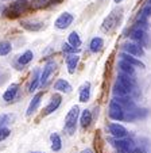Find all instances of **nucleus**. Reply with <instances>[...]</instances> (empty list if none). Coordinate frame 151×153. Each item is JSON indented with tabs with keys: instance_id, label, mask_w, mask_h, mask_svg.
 <instances>
[{
	"instance_id": "18",
	"label": "nucleus",
	"mask_w": 151,
	"mask_h": 153,
	"mask_svg": "<svg viewBox=\"0 0 151 153\" xmlns=\"http://www.w3.org/2000/svg\"><path fill=\"white\" fill-rule=\"evenodd\" d=\"M103 46H104V41H103V38H100V37L92 38L91 43H89V49H91V52H93V53L100 52V50L103 49Z\"/></svg>"
},
{
	"instance_id": "27",
	"label": "nucleus",
	"mask_w": 151,
	"mask_h": 153,
	"mask_svg": "<svg viewBox=\"0 0 151 153\" xmlns=\"http://www.w3.org/2000/svg\"><path fill=\"white\" fill-rule=\"evenodd\" d=\"M38 84H41V75H39V71H35L34 72V76H32V80H31V84H30V88L29 91L30 92H32V91H35V88L38 87Z\"/></svg>"
},
{
	"instance_id": "11",
	"label": "nucleus",
	"mask_w": 151,
	"mask_h": 153,
	"mask_svg": "<svg viewBox=\"0 0 151 153\" xmlns=\"http://www.w3.org/2000/svg\"><path fill=\"white\" fill-rule=\"evenodd\" d=\"M109 129V133L112 134L113 137H116V138H124L127 134H128V131H127V129H125L123 125H119V123H111L108 126Z\"/></svg>"
},
{
	"instance_id": "14",
	"label": "nucleus",
	"mask_w": 151,
	"mask_h": 153,
	"mask_svg": "<svg viewBox=\"0 0 151 153\" xmlns=\"http://www.w3.org/2000/svg\"><path fill=\"white\" fill-rule=\"evenodd\" d=\"M20 26L23 29L29 30V31H39L43 29V23L42 22H32V20H22Z\"/></svg>"
},
{
	"instance_id": "30",
	"label": "nucleus",
	"mask_w": 151,
	"mask_h": 153,
	"mask_svg": "<svg viewBox=\"0 0 151 153\" xmlns=\"http://www.w3.org/2000/svg\"><path fill=\"white\" fill-rule=\"evenodd\" d=\"M150 16H151V6H147V7H144V8L140 11L139 18H142V19H146V20H147Z\"/></svg>"
},
{
	"instance_id": "10",
	"label": "nucleus",
	"mask_w": 151,
	"mask_h": 153,
	"mask_svg": "<svg viewBox=\"0 0 151 153\" xmlns=\"http://www.w3.org/2000/svg\"><path fill=\"white\" fill-rule=\"evenodd\" d=\"M123 49H124V52L127 53V54L135 56V57H142V56L144 54L143 48L140 46V45H138V43H135V42L124 43V45H123Z\"/></svg>"
},
{
	"instance_id": "19",
	"label": "nucleus",
	"mask_w": 151,
	"mask_h": 153,
	"mask_svg": "<svg viewBox=\"0 0 151 153\" xmlns=\"http://www.w3.org/2000/svg\"><path fill=\"white\" fill-rule=\"evenodd\" d=\"M91 98V83H85L80 90V102L85 103Z\"/></svg>"
},
{
	"instance_id": "25",
	"label": "nucleus",
	"mask_w": 151,
	"mask_h": 153,
	"mask_svg": "<svg viewBox=\"0 0 151 153\" xmlns=\"http://www.w3.org/2000/svg\"><path fill=\"white\" fill-rule=\"evenodd\" d=\"M32 58H34V53H32L31 50H26V52L19 57L18 61H19L20 65H27V64H30L32 61Z\"/></svg>"
},
{
	"instance_id": "20",
	"label": "nucleus",
	"mask_w": 151,
	"mask_h": 153,
	"mask_svg": "<svg viewBox=\"0 0 151 153\" xmlns=\"http://www.w3.org/2000/svg\"><path fill=\"white\" fill-rule=\"evenodd\" d=\"M119 68H120V71H122V73H124V75L132 76V75L135 73V68L132 67V65H130L128 62H125L124 60H120Z\"/></svg>"
},
{
	"instance_id": "5",
	"label": "nucleus",
	"mask_w": 151,
	"mask_h": 153,
	"mask_svg": "<svg viewBox=\"0 0 151 153\" xmlns=\"http://www.w3.org/2000/svg\"><path fill=\"white\" fill-rule=\"evenodd\" d=\"M55 69H57V62H55V61L52 60L45 64L43 71H42V73H41V85L45 87L46 84L49 83V80H50L53 73L55 72Z\"/></svg>"
},
{
	"instance_id": "16",
	"label": "nucleus",
	"mask_w": 151,
	"mask_h": 153,
	"mask_svg": "<svg viewBox=\"0 0 151 153\" xmlns=\"http://www.w3.org/2000/svg\"><path fill=\"white\" fill-rule=\"evenodd\" d=\"M18 90H19V85L18 84H11V85L7 88V91L3 94V99L6 102H11L15 99V96H16L18 94Z\"/></svg>"
},
{
	"instance_id": "21",
	"label": "nucleus",
	"mask_w": 151,
	"mask_h": 153,
	"mask_svg": "<svg viewBox=\"0 0 151 153\" xmlns=\"http://www.w3.org/2000/svg\"><path fill=\"white\" fill-rule=\"evenodd\" d=\"M112 91H113V95H116V96H119V98H125V96H128L130 95V92L127 90H125L124 87L120 83H115V85H113V88H112Z\"/></svg>"
},
{
	"instance_id": "31",
	"label": "nucleus",
	"mask_w": 151,
	"mask_h": 153,
	"mask_svg": "<svg viewBox=\"0 0 151 153\" xmlns=\"http://www.w3.org/2000/svg\"><path fill=\"white\" fill-rule=\"evenodd\" d=\"M62 52H63V53H68V56H69V54H74V53H76V48L70 46L69 43H63Z\"/></svg>"
},
{
	"instance_id": "34",
	"label": "nucleus",
	"mask_w": 151,
	"mask_h": 153,
	"mask_svg": "<svg viewBox=\"0 0 151 153\" xmlns=\"http://www.w3.org/2000/svg\"><path fill=\"white\" fill-rule=\"evenodd\" d=\"M80 153H93L91 149H85V150H82V152H80Z\"/></svg>"
},
{
	"instance_id": "2",
	"label": "nucleus",
	"mask_w": 151,
	"mask_h": 153,
	"mask_svg": "<svg viewBox=\"0 0 151 153\" xmlns=\"http://www.w3.org/2000/svg\"><path fill=\"white\" fill-rule=\"evenodd\" d=\"M123 16V10L122 8H116L105 18V20L103 22V30L104 31H112L117 27V25L120 23Z\"/></svg>"
},
{
	"instance_id": "4",
	"label": "nucleus",
	"mask_w": 151,
	"mask_h": 153,
	"mask_svg": "<svg viewBox=\"0 0 151 153\" xmlns=\"http://www.w3.org/2000/svg\"><path fill=\"white\" fill-rule=\"evenodd\" d=\"M113 146L116 148L120 153H134V150L136 149V146H135L132 140H125V138L113 140Z\"/></svg>"
},
{
	"instance_id": "13",
	"label": "nucleus",
	"mask_w": 151,
	"mask_h": 153,
	"mask_svg": "<svg viewBox=\"0 0 151 153\" xmlns=\"http://www.w3.org/2000/svg\"><path fill=\"white\" fill-rule=\"evenodd\" d=\"M42 98H43V92H38L37 95L32 98V100L30 102V106H29V108H27V113H26V115L27 117H30V115H32V114L37 111V108L39 107V104H41V100H42Z\"/></svg>"
},
{
	"instance_id": "35",
	"label": "nucleus",
	"mask_w": 151,
	"mask_h": 153,
	"mask_svg": "<svg viewBox=\"0 0 151 153\" xmlns=\"http://www.w3.org/2000/svg\"><path fill=\"white\" fill-rule=\"evenodd\" d=\"M61 0H52V4H58Z\"/></svg>"
},
{
	"instance_id": "22",
	"label": "nucleus",
	"mask_w": 151,
	"mask_h": 153,
	"mask_svg": "<svg viewBox=\"0 0 151 153\" xmlns=\"http://www.w3.org/2000/svg\"><path fill=\"white\" fill-rule=\"evenodd\" d=\"M54 88L57 91H62V92H70L71 91V85L63 79H60L57 83L54 84Z\"/></svg>"
},
{
	"instance_id": "12",
	"label": "nucleus",
	"mask_w": 151,
	"mask_h": 153,
	"mask_svg": "<svg viewBox=\"0 0 151 153\" xmlns=\"http://www.w3.org/2000/svg\"><path fill=\"white\" fill-rule=\"evenodd\" d=\"M61 102H62V96H61L60 94H54V95H53V98H52V100H50V103H49L47 107H46L45 113H46V114L54 113V111L57 110L58 107H60Z\"/></svg>"
},
{
	"instance_id": "8",
	"label": "nucleus",
	"mask_w": 151,
	"mask_h": 153,
	"mask_svg": "<svg viewBox=\"0 0 151 153\" xmlns=\"http://www.w3.org/2000/svg\"><path fill=\"white\" fill-rule=\"evenodd\" d=\"M109 117L113 121H123L125 118V111L123 110L122 107L115 102V99L111 100V106H109Z\"/></svg>"
},
{
	"instance_id": "6",
	"label": "nucleus",
	"mask_w": 151,
	"mask_h": 153,
	"mask_svg": "<svg viewBox=\"0 0 151 153\" xmlns=\"http://www.w3.org/2000/svg\"><path fill=\"white\" fill-rule=\"evenodd\" d=\"M131 39L135 41V43H138V45H140L142 48H147L148 46V35L147 33L144 31V30H140V29H135L132 30L131 33Z\"/></svg>"
},
{
	"instance_id": "32",
	"label": "nucleus",
	"mask_w": 151,
	"mask_h": 153,
	"mask_svg": "<svg viewBox=\"0 0 151 153\" xmlns=\"http://www.w3.org/2000/svg\"><path fill=\"white\" fill-rule=\"evenodd\" d=\"M10 129L8 127H0V141H3V140H6L7 137L10 136Z\"/></svg>"
},
{
	"instance_id": "15",
	"label": "nucleus",
	"mask_w": 151,
	"mask_h": 153,
	"mask_svg": "<svg viewBox=\"0 0 151 153\" xmlns=\"http://www.w3.org/2000/svg\"><path fill=\"white\" fill-rule=\"evenodd\" d=\"M78 61H80V57L77 54H69L66 57V65H68V72L70 75H73L76 72V68L78 65Z\"/></svg>"
},
{
	"instance_id": "17",
	"label": "nucleus",
	"mask_w": 151,
	"mask_h": 153,
	"mask_svg": "<svg viewBox=\"0 0 151 153\" xmlns=\"http://www.w3.org/2000/svg\"><path fill=\"white\" fill-rule=\"evenodd\" d=\"M120 57H122V60H124L125 62H128L130 65H132V67L144 68V64H143L140 60H138L136 57H134V56H130V54H127V53H122V54H120Z\"/></svg>"
},
{
	"instance_id": "29",
	"label": "nucleus",
	"mask_w": 151,
	"mask_h": 153,
	"mask_svg": "<svg viewBox=\"0 0 151 153\" xmlns=\"http://www.w3.org/2000/svg\"><path fill=\"white\" fill-rule=\"evenodd\" d=\"M12 119V115L10 114H1L0 115V127H6V125H8Z\"/></svg>"
},
{
	"instance_id": "24",
	"label": "nucleus",
	"mask_w": 151,
	"mask_h": 153,
	"mask_svg": "<svg viewBox=\"0 0 151 153\" xmlns=\"http://www.w3.org/2000/svg\"><path fill=\"white\" fill-rule=\"evenodd\" d=\"M68 43L70 45V46H73V48H76V49H77V48L81 45V38H80V35H78L76 31L70 33V34H69V38H68Z\"/></svg>"
},
{
	"instance_id": "38",
	"label": "nucleus",
	"mask_w": 151,
	"mask_h": 153,
	"mask_svg": "<svg viewBox=\"0 0 151 153\" xmlns=\"http://www.w3.org/2000/svg\"><path fill=\"white\" fill-rule=\"evenodd\" d=\"M148 3H150V6H151V0H148Z\"/></svg>"
},
{
	"instance_id": "3",
	"label": "nucleus",
	"mask_w": 151,
	"mask_h": 153,
	"mask_svg": "<svg viewBox=\"0 0 151 153\" xmlns=\"http://www.w3.org/2000/svg\"><path fill=\"white\" fill-rule=\"evenodd\" d=\"M78 115H80V108H78V106H73L70 108V111L68 113V115H66V118H65V130H66V133H68L69 136L74 134V131H76V125H77Z\"/></svg>"
},
{
	"instance_id": "33",
	"label": "nucleus",
	"mask_w": 151,
	"mask_h": 153,
	"mask_svg": "<svg viewBox=\"0 0 151 153\" xmlns=\"http://www.w3.org/2000/svg\"><path fill=\"white\" fill-rule=\"evenodd\" d=\"M31 1H32V6L37 7V8H41V7H43L47 3V0H31Z\"/></svg>"
},
{
	"instance_id": "26",
	"label": "nucleus",
	"mask_w": 151,
	"mask_h": 153,
	"mask_svg": "<svg viewBox=\"0 0 151 153\" xmlns=\"http://www.w3.org/2000/svg\"><path fill=\"white\" fill-rule=\"evenodd\" d=\"M80 122H81V126L82 127H88L92 122V113L89 110H84L82 114H81V118H80Z\"/></svg>"
},
{
	"instance_id": "9",
	"label": "nucleus",
	"mask_w": 151,
	"mask_h": 153,
	"mask_svg": "<svg viewBox=\"0 0 151 153\" xmlns=\"http://www.w3.org/2000/svg\"><path fill=\"white\" fill-rule=\"evenodd\" d=\"M73 15L69 14V12H63V14H61L60 16L57 18V20H55V27L60 30H65L68 29L69 26H70L71 23H73Z\"/></svg>"
},
{
	"instance_id": "1",
	"label": "nucleus",
	"mask_w": 151,
	"mask_h": 153,
	"mask_svg": "<svg viewBox=\"0 0 151 153\" xmlns=\"http://www.w3.org/2000/svg\"><path fill=\"white\" fill-rule=\"evenodd\" d=\"M30 3L27 0H16L14 3H11L6 10H4V15L10 19H15V18L20 16L23 12H26L29 8Z\"/></svg>"
},
{
	"instance_id": "36",
	"label": "nucleus",
	"mask_w": 151,
	"mask_h": 153,
	"mask_svg": "<svg viewBox=\"0 0 151 153\" xmlns=\"http://www.w3.org/2000/svg\"><path fill=\"white\" fill-rule=\"evenodd\" d=\"M113 1H115V3H117V4H119V3H122L123 0H113Z\"/></svg>"
},
{
	"instance_id": "23",
	"label": "nucleus",
	"mask_w": 151,
	"mask_h": 153,
	"mask_svg": "<svg viewBox=\"0 0 151 153\" xmlns=\"http://www.w3.org/2000/svg\"><path fill=\"white\" fill-rule=\"evenodd\" d=\"M52 150L53 152H60L61 148H62V141H61V137L57 133L52 134Z\"/></svg>"
},
{
	"instance_id": "28",
	"label": "nucleus",
	"mask_w": 151,
	"mask_h": 153,
	"mask_svg": "<svg viewBox=\"0 0 151 153\" xmlns=\"http://www.w3.org/2000/svg\"><path fill=\"white\" fill-rule=\"evenodd\" d=\"M11 49H12V45L8 42V41H1V42H0V56L10 54Z\"/></svg>"
},
{
	"instance_id": "37",
	"label": "nucleus",
	"mask_w": 151,
	"mask_h": 153,
	"mask_svg": "<svg viewBox=\"0 0 151 153\" xmlns=\"http://www.w3.org/2000/svg\"><path fill=\"white\" fill-rule=\"evenodd\" d=\"M30 153H43V152H30Z\"/></svg>"
},
{
	"instance_id": "7",
	"label": "nucleus",
	"mask_w": 151,
	"mask_h": 153,
	"mask_svg": "<svg viewBox=\"0 0 151 153\" xmlns=\"http://www.w3.org/2000/svg\"><path fill=\"white\" fill-rule=\"evenodd\" d=\"M117 83H120L125 90L128 91L130 94H132L135 90H136V81L128 75H124V73H120L117 76Z\"/></svg>"
}]
</instances>
